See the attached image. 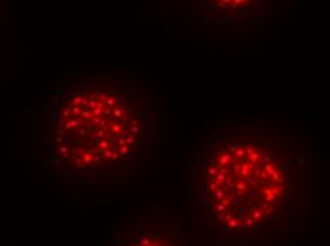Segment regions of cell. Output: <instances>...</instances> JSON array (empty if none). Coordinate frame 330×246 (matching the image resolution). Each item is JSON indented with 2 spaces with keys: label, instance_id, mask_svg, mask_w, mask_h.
Segmentation results:
<instances>
[{
  "label": "cell",
  "instance_id": "cell-1",
  "mask_svg": "<svg viewBox=\"0 0 330 246\" xmlns=\"http://www.w3.org/2000/svg\"><path fill=\"white\" fill-rule=\"evenodd\" d=\"M158 131V98L138 76L76 70L46 97L43 158L64 184H121L149 169Z\"/></svg>",
  "mask_w": 330,
  "mask_h": 246
},
{
  "label": "cell",
  "instance_id": "cell-2",
  "mask_svg": "<svg viewBox=\"0 0 330 246\" xmlns=\"http://www.w3.org/2000/svg\"><path fill=\"white\" fill-rule=\"evenodd\" d=\"M199 202L226 232L260 228L286 201L290 169L263 135L211 132L195 151Z\"/></svg>",
  "mask_w": 330,
  "mask_h": 246
},
{
  "label": "cell",
  "instance_id": "cell-3",
  "mask_svg": "<svg viewBox=\"0 0 330 246\" xmlns=\"http://www.w3.org/2000/svg\"><path fill=\"white\" fill-rule=\"evenodd\" d=\"M108 246H187L181 223L165 216L134 218L112 232Z\"/></svg>",
  "mask_w": 330,
  "mask_h": 246
}]
</instances>
